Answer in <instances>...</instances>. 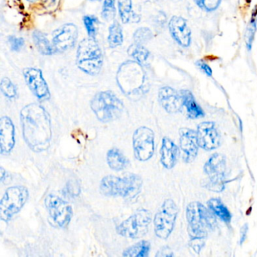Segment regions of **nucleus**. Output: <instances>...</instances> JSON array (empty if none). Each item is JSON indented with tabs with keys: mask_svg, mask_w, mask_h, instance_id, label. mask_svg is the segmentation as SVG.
Here are the masks:
<instances>
[{
	"mask_svg": "<svg viewBox=\"0 0 257 257\" xmlns=\"http://www.w3.org/2000/svg\"><path fill=\"white\" fill-rule=\"evenodd\" d=\"M20 118L24 140L28 147L35 153L46 151L52 138L49 112L41 105L33 103L21 110Z\"/></svg>",
	"mask_w": 257,
	"mask_h": 257,
	"instance_id": "nucleus-1",
	"label": "nucleus"
},
{
	"mask_svg": "<svg viewBox=\"0 0 257 257\" xmlns=\"http://www.w3.org/2000/svg\"><path fill=\"white\" fill-rule=\"evenodd\" d=\"M186 219L191 237L190 246L198 253L204 246L209 231L216 226V218L205 206L195 201L188 204L186 207Z\"/></svg>",
	"mask_w": 257,
	"mask_h": 257,
	"instance_id": "nucleus-2",
	"label": "nucleus"
},
{
	"mask_svg": "<svg viewBox=\"0 0 257 257\" xmlns=\"http://www.w3.org/2000/svg\"><path fill=\"white\" fill-rule=\"evenodd\" d=\"M116 81L120 90L131 100H139L150 89L147 73L142 64L135 61H126L120 66Z\"/></svg>",
	"mask_w": 257,
	"mask_h": 257,
	"instance_id": "nucleus-3",
	"label": "nucleus"
},
{
	"mask_svg": "<svg viewBox=\"0 0 257 257\" xmlns=\"http://www.w3.org/2000/svg\"><path fill=\"white\" fill-rule=\"evenodd\" d=\"M142 186V178L137 174H127L124 177L107 175L100 181V191L106 197L133 199L141 193Z\"/></svg>",
	"mask_w": 257,
	"mask_h": 257,
	"instance_id": "nucleus-4",
	"label": "nucleus"
},
{
	"mask_svg": "<svg viewBox=\"0 0 257 257\" xmlns=\"http://www.w3.org/2000/svg\"><path fill=\"white\" fill-rule=\"evenodd\" d=\"M91 109L99 121L109 123L121 116L124 103L112 91H100L91 100Z\"/></svg>",
	"mask_w": 257,
	"mask_h": 257,
	"instance_id": "nucleus-5",
	"label": "nucleus"
},
{
	"mask_svg": "<svg viewBox=\"0 0 257 257\" xmlns=\"http://www.w3.org/2000/svg\"><path fill=\"white\" fill-rule=\"evenodd\" d=\"M103 53L94 39H85L79 43L76 52V64L86 74L96 76L103 67Z\"/></svg>",
	"mask_w": 257,
	"mask_h": 257,
	"instance_id": "nucleus-6",
	"label": "nucleus"
},
{
	"mask_svg": "<svg viewBox=\"0 0 257 257\" xmlns=\"http://www.w3.org/2000/svg\"><path fill=\"white\" fill-rule=\"evenodd\" d=\"M153 220L150 210L141 208L116 227L117 234L126 238L140 239L145 236Z\"/></svg>",
	"mask_w": 257,
	"mask_h": 257,
	"instance_id": "nucleus-7",
	"label": "nucleus"
},
{
	"mask_svg": "<svg viewBox=\"0 0 257 257\" xmlns=\"http://www.w3.org/2000/svg\"><path fill=\"white\" fill-rule=\"evenodd\" d=\"M29 191L24 186L8 188L0 201V219L9 222L21 211L29 198Z\"/></svg>",
	"mask_w": 257,
	"mask_h": 257,
	"instance_id": "nucleus-8",
	"label": "nucleus"
},
{
	"mask_svg": "<svg viewBox=\"0 0 257 257\" xmlns=\"http://www.w3.org/2000/svg\"><path fill=\"white\" fill-rule=\"evenodd\" d=\"M178 215V207L173 200L166 199L161 206L153 219L155 234L159 238H168L175 225Z\"/></svg>",
	"mask_w": 257,
	"mask_h": 257,
	"instance_id": "nucleus-9",
	"label": "nucleus"
},
{
	"mask_svg": "<svg viewBox=\"0 0 257 257\" xmlns=\"http://www.w3.org/2000/svg\"><path fill=\"white\" fill-rule=\"evenodd\" d=\"M226 159L222 154L212 155L204 165V171L207 177V188L213 192H222L225 189V173Z\"/></svg>",
	"mask_w": 257,
	"mask_h": 257,
	"instance_id": "nucleus-10",
	"label": "nucleus"
},
{
	"mask_svg": "<svg viewBox=\"0 0 257 257\" xmlns=\"http://www.w3.org/2000/svg\"><path fill=\"white\" fill-rule=\"evenodd\" d=\"M134 154L137 160L147 162L155 153V134L151 128L145 126L138 127L132 137Z\"/></svg>",
	"mask_w": 257,
	"mask_h": 257,
	"instance_id": "nucleus-11",
	"label": "nucleus"
},
{
	"mask_svg": "<svg viewBox=\"0 0 257 257\" xmlns=\"http://www.w3.org/2000/svg\"><path fill=\"white\" fill-rule=\"evenodd\" d=\"M45 205L49 216L57 226L65 228L73 219V207L67 201L57 195L50 194L45 198Z\"/></svg>",
	"mask_w": 257,
	"mask_h": 257,
	"instance_id": "nucleus-12",
	"label": "nucleus"
},
{
	"mask_svg": "<svg viewBox=\"0 0 257 257\" xmlns=\"http://www.w3.org/2000/svg\"><path fill=\"white\" fill-rule=\"evenodd\" d=\"M27 85L33 94L40 101L49 100L51 97L49 85L43 77V72L37 68H26L23 71Z\"/></svg>",
	"mask_w": 257,
	"mask_h": 257,
	"instance_id": "nucleus-13",
	"label": "nucleus"
},
{
	"mask_svg": "<svg viewBox=\"0 0 257 257\" xmlns=\"http://www.w3.org/2000/svg\"><path fill=\"white\" fill-rule=\"evenodd\" d=\"M52 43L57 52H64L74 47L78 38L77 27L66 24L53 33Z\"/></svg>",
	"mask_w": 257,
	"mask_h": 257,
	"instance_id": "nucleus-14",
	"label": "nucleus"
},
{
	"mask_svg": "<svg viewBox=\"0 0 257 257\" xmlns=\"http://www.w3.org/2000/svg\"><path fill=\"white\" fill-rule=\"evenodd\" d=\"M196 133L198 145L203 150L211 151L220 145V136L214 122H201L197 127Z\"/></svg>",
	"mask_w": 257,
	"mask_h": 257,
	"instance_id": "nucleus-15",
	"label": "nucleus"
},
{
	"mask_svg": "<svg viewBox=\"0 0 257 257\" xmlns=\"http://www.w3.org/2000/svg\"><path fill=\"white\" fill-rule=\"evenodd\" d=\"M169 31L172 38L177 44L188 48L192 42V32L187 21L180 16H174L169 22Z\"/></svg>",
	"mask_w": 257,
	"mask_h": 257,
	"instance_id": "nucleus-16",
	"label": "nucleus"
},
{
	"mask_svg": "<svg viewBox=\"0 0 257 257\" xmlns=\"http://www.w3.org/2000/svg\"><path fill=\"white\" fill-rule=\"evenodd\" d=\"M180 147L183 152V160L188 163L193 162L199 147L196 132L187 127L180 128Z\"/></svg>",
	"mask_w": 257,
	"mask_h": 257,
	"instance_id": "nucleus-17",
	"label": "nucleus"
},
{
	"mask_svg": "<svg viewBox=\"0 0 257 257\" xmlns=\"http://www.w3.org/2000/svg\"><path fill=\"white\" fill-rule=\"evenodd\" d=\"M16 145V126L10 117L0 118V153L9 155Z\"/></svg>",
	"mask_w": 257,
	"mask_h": 257,
	"instance_id": "nucleus-18",
	"label": "nucleus"
},
{
	"mask_svg": "<svg viewBox=\"0 0 257 257\" xmlns=\"http://www.w3.org/2000/svg\"><path fill=\"white\" fill-rule=\"evenodd\" d=\"M159 100L168 113H177L183 106L181 94L169 86L162 87L159 89Z\"/></svg>",
	"mask_w": 257,
	"mask_h": 257,
	"instance_id": "nucleus-19",
	"label": "nucleus"
},
{
	"mask_svg": "<svg viewBox=\"0 0 257 257\" xmlns=\"http://www.w3.org/2000/svg\"><path fill=\"white\" fill-rule=\"evenodd\" d=\"M178 147L174 141L168 137L162 139L160 150V162L162 166L166 169H171L175 166L179 157Z\"/></svg>",
	"mask_w": 257,
	"mask_h": 257,
	"instance_id": "nucleus-20",
	"label": "nucleus"
},
{
	"mask_svg": "<svg viewBox=\"0 0 257 257\" xmlns=\"http://www.w3.org/2000/svg\"><path fill=\"white\" fill-rule=\"evenodd\" d=\"M106 162L114 171H121L128 168L129 159L118 149L112 148L106 153Z\"/></svg>",
	"mask_w": 257,
	"mask_h": 257,
	"instance_id": "nucleus-21",
	"label": "nucleus"
},
{
	"mask_svg": "<svg viewBox=\"0 0 257 257\" xmlns=\"http://www.w3.org/2000/svg\"><path fill=\"white\" fill-rule=\"evenodd\" d=\"M183 105L187 111L189 118L195 119V118H201L204 115V110L201 109V106L197 103L192 93L189 90H183L180 91Z\"/></svg>",
	"mask_w": 257,
	"mask_h": 257,
	"instance_id": "nucleus-22",
	"label": "nucleus"
},
{
	"mask_svg": "<svg viewBox=\"0 0 257 257\" xmlns=\"http://www.w3.org/2000/svg\"><path fill=\"white\" fill-rule=\"evenodd\" d=\"M207 206H208L210 211L218 216L219 219H222L223 222H227V223L230 222L232 216L221 199L218 198H210L207 201Z\"/></svg>",
	"mask_w": 257,
	"mask_h": 257,
	"instance_id": "nucleus-23",
	"label": "nucleus"
},
{
	"mask_svg": "<svg viewBox=\"0 0 257 257\" xmlns=\"http://www.w3.org/2000/svg\"><path fill=\"white\" fill-rule=\"evenodd\" d=\"M151 249V243L146 240H140L138 243L126 248L122 252L124 257H147Z\"/></svg>",
	"mask_w": 257,
	"mask_h": 257,
	"instance_id": "nucleus-24",
	"label": "nucleus"
},
{
	"mask_svg": "<svg viewBox=\"0 0 257 257\" xmlns=\"http://www.w3.org/2000/svg\"><path fill=\"white\" fill-rule=\"evenodd\" d=\"M118 12L122 23L139 22L140 16L135 14L133 11L132 0H118Z\"/></svg>",
	"mask_w": 257,
	"mask_h": 257,
	"instance_id": "nucleus-25",
	"label": "nucleus"
},
{
	"mask_svg": "<svg viewBox=\"0 0 257 257\" xmlns=\"http://www.w3.org/2000/svg\"><path fill=\"white\" fill-rule=\"evenodd\" d=\"M33 39H34L36 47L42 55H52L55 52V49L53 45L51 44L46 34H43L41 31H34L33 34Z\"/></svg>",
	"mask_w": 257,
	"mask_h": 257,
	"instance_id": "nucleus-26",
	"label": "nucleus"
},
{
	"mask_svg": "<svg viewBox=\"0 0 257 257\" xmlns=\"http://www.w3.org/2000/svg\"><path fill=\"white\" fill-rule=\"evenodd\" d=\"M122 28L118 22H115L109 27V36H108V43L109 47H118L123 43Z\"/></svg>",
	"mask_w": 257,
	"mask_h": 257,
	"instance_id": "nucleus-27",
	"label": "nucleus"
},
{
	"mask_svg": "<svg viewBox=\"0 0 257 257\" xmlns=\"http://www.w3.org/2000/svg\"><path fill=\"white\" fill-rule=\"evenodd\" d=\"M127 53L132 58H133L134 61L140 63L142 65L147 62L150 56V52L144 47L143 45L137 44V43L132 45L128 48Z\"/></svg>",
	"mask_w": 257,
	"mask_h": 257,
	"instance_id": "nucleus-28",
	"label": "nucleus"
},
{
	"mask_svg": "<svg viewBox=\"0 0 257 257\" xmlns=\"http://www.w3.org/2000/svg\"><path fill=\"white\" fill-rule=\"evenodd\" d=\"M256 28L257 12L256 10H255V11L252 13L250 21L246 27V32H245V44H246V47L248 51H250L252 49V43H253L255 32H256Z\"/></svg>",
	"mask_w": 257,
	"mask_h": 257,
	"instance_id": "nucleus-29",
	"label": "nucleus"
},
{
	"mask_svg": "<svg viewBox=\"0 0 257 257\" xmlns=\"http://www.w3.org/2000/svg\"><path fill=\"white\" fill-rule=\"evenodd\" d=\"M0 89L4 95L9 99H15L17 97V88L9 78H4L0 83Z\"/></svg>",
	"mask_w": 257,
	"mask_h": 257,
	"instance_id": "nucleus-30",
	"label": "nucleus"
},
{
	"mask_svg": "<svg viewBox=\"0 0 257 257\" xmlns=\"http://www.w3.org/2000/svg\"><path fill=\"white\" fill-rule=\"evenodd\" d=\"M83 23L90 38H95L98 28L99 21L93 16H86L83 18Z\"/></svg>",
	"mask_w": 257,
	"mask_h": 257,
	"instance_id": "nucleus-31",
	"label": "nucleus"
},
{
	"mask_svg": "<svg viewBox=\"0 0 257 257\" xmlns=\"http://www.w3.org/2000/svg\"><path fill=\"white\" fill-rule=\"evenodd\" d=\"M153 37L151 30L148 28H141L134 34V40L137 44L144 45L150 42Z\"/></svg>",
	"mask_w": 257,
	"mask_h": 257,
	"instance_id": "nucleus-32",
	"label": "nucleus"
},
{
	"mask_svg": "<svg viewBox=\"0 0 257 257\" xmlns=\"http://www.w3.org/2000/svg\"><path fill=\"white\" fill-rule=\"evenodd\" d=\"M115 16V0H104L102 9V17L106 22L113 20Z\"/></svg>",
	"mask_w": 257,
	"mask_h": 257,
	"instance_id": "nucleus-33",
	"label": "nucleus"
},
{
	"mask_svg": "<svg viewBox=\"0 0 257 257\" xmlns=\"http://www.w3.org/2000/svg\"><path fill=\"white\" fill-rule=\"evenodd\" d=\"M194 1L201 10L207 13L216 11L222 3V0H194Z\"/></svg>",
	"mask_w": 257,
	"mask_h": 257,
	"instance_id": "nucleus-34",
	"label": "nucleus"
},
{
	"mask_svg": "<svg viewBox=\"0 0 257 257\" xmlns=\"http://www.w3.org/2000/svg\"><path fill=\"white\" fill-rule=\"evenodd\" d=\"M80 192V186L76 180H70L67 182L65 187L63 189L64 195L65 196H68L69 198H76L79 196Z\"/></svg>",
	"mask_w": 257,
	"mask_h": 257,
	"instance_id": "nucleus-35",
	"label": "nucleus"
},
{
	"mask_svg": "<svg viewBox=\"0 0 257 257\" xmlns=\"http://www.w3.org/2000/svg\"><path fill=\"white\" fill-rule=\"evenodd\" d=\"M9 43L12 50L19 52L25 46V40L22 37H10L9 38Z\"/></svg>",
	"mask_w": 257,
	"mask_h": 257,
	"instance_id": "nucleus-36",
	"label": "nucleus"
},
{
	"mask_svg": "<svg viewBox=\"0 0 257 257\" xmlns=\"http://www.w3.org/2000/svg\"><path fill=\"white\" fill-rule=\"evenodd\" d=\"M195 64H196L198 69H199L201 72H203L206 76L210 77V76H212V75H213V70H212L210 66H209L208 64L206 63L205 61H203V60H199V61L195 63Z\"/></svg>",
	"mask_w": 257,
	"mask_h": 257,
	"instance_id": "nucleus-37",
	"label": "nucleus"
},
{
	"mask_svg": "<svg viewBox=\"0 0 257 257\" xmlns=\"http://www.w3.org/2000/svg\"><path fill=\"white\" fill-rule=\"evenodd\" d=\"M173 252L169 247H163L159 251L156 256H172Z\"/></svg>",
	"mask_w": 257,
	"mask_h": 257,
	"instance_id": "nucleus-38",
	"label": "nucleus"
},
{
	"mask_svg": "<svg viewBox=\"0 0 257 257\" xmlns=\"http://www.w3.org/2000/svg\"><path fill=\"white\" fill-rule=\"evenodd\" d=\"M248 225L247 224H244L240 229V244L244 242L245 239L246 237V233H247Z\"/></svg>",
	"mask_w": 257,
	"mask_h": 257,
	"instance_id": "nucleus-39",
	"label": "nucleus"
},
{
	"mask_svg": "<svg viewBox=\"0 0 257 257\" xmlns=\"http://www.w3.org/2000/svg\"><path fill=\"white\" fill-rule=\"evenodd\" d=\"M43 5L46 8H53L57 6L59 0H43Z\"/></svg>",
	"mask_w": 257,
	"mask_h": 257,
	"instance_id": "nucleus-40",
	"label": "nucleus"
},
{
	"mask_svg": "<svg viewBox=\"0 0 257 257\" xmlns=\"http://www.w3.org/2000/svg\"><path fill=\"white\" fill-rule=\"evenodd\" d=\"M7 171L4 169V167H1V168H0V180H1V183H4V180L7 179Z\"/></svg>",
	"mask_w": 257,
	"mask_h": 257,
	"instance_id": "nucleus-41",
	"label": "nucleus"
},
{
	"mask_svg": "<svg viewBox=\"0 0 257 257\" xmlns=\"http://www.w3.org/2000/svg\"><path fill=\"white\" fill-rule=\"evenodd\" d=\"M27 1L31 4H34V3L37 2V0H27Z\"/></svg>",
	"mask_w": 257,
	"mask_h": 257,
	"instance_id": "nucleus-42",
	"label": "nucleus"
},
{
	"mask_svg": "<svg viewBox=\"0 0 257 257\" xmlns=\"http://www.w3.org/2000/svg\"><path fill=\"white\" fill-rule=\"evenodd\" d=\"M90 1H92V2H96V1H101V0H90Z\"/></svg>",
	"mask_w": 257,
	"mask_h": 257,
	"instance_id": "nucleus-43",
	"label": "nucleus"
}]
</instances>
